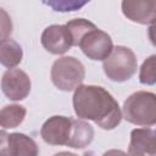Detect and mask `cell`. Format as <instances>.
<instances>
[{
    "instance_id": "6da1fadb",
    "label": "cell",
    "mask_w": 156,
    "mask_h": 156,
    "mask_svg": "<svg viewBox=\"0 0 156 156\" xmlns=\"http://www.w3.org/2000/svg\"><path fill=\"white\" fill-rule=\"evenodd\" d=\"M72 102L78 118L93 121L106 130L115 129L123 118L116 99L99 85H79L74 90Z\"/></svg>"
},
{
    "instance_id": "7a4b0ae2",
    "label": "cell",
    "mask_w": 156,
    "mask_h": 156,
    "mask_svg": "<svg viewBox=\"0 0 156 156\" xmlns=\"http://www.w3.org/2000/svg\"><path fill=\"white\" fill-rule=\"evenodd\" d=\"M123 117L135 126L150 127L156 124V94L139 90L123 102Z\"/></svg>"
},
{
    "instance_id": "3957f363",
    "label": "cell",
    "mask_w": 156,
    "mask_h": 156,
    "mask_svg": "<svg viewBox=\"0 0 156 156\" xmlns=\"http://www.w3.org/2000/svg\"><path fill=\"white\" fill-rule=\"evenodd\" d=\"M50 78L58 90L72 91L82 85L85 78V68L78 58L73 56H63L52 63Z\"/></svg>"
},
{
    "instance_id": "277c9868",
    "label": "cell",
    "mask_w": 156,
    "mask_h": 156,
    "mask_svg": "<svg viewBox=\"0 0 156 156\" xmlns=\"http://www.w3.org/2000/svg\"><path fill=\"white\" fill-rule=\"evenodd\" d=\"M102 68L110 80L122 83L135 74L138 60L132 49L117 45L113 48L110 56L102 61Z\"/></svg>"
},
{
    "instance_id": "5b68a950",
    "label": "cell",
    "mask_w": 156,
    "mask_h": 156,
    "mask_svg": "<svg viewBox=\"0 0 156 156\" xmlns=\"http://www.w3.org/2000/svg\"><path fill=\"white\" fill-rule=\"evenodd\" d=\"M78 46L88 58L94 61H104L115 48L111 37L98 27L89 30L82 38Z\"/></svg>"
},
{
    "instance_id": "8992f818",
    "label": "cell",
    "mask_w": 156,
    "mask_h": 156,
    "mask_svg": "<svg viewBox=\"0 0 156 156\" xmlns=\"http://www.w3.org/2000/svg\"><path fill=\"white\" fill-rule=\"evenodd\" d=\"M0 156H39L37 143L23 133H0Z\"/></svg>"
},
{
    "instance_id": "52a82bcc",
    "label": "cell",
    "mask_w": 156,
    "mask_h": 156,
    "mask_svg": "<svg viewBox=\"0 0 156 156\" xmlns=\"http://www.w3.org/2000/svg\"><path fill=\"white\" fill-rule=\"evenodd\" d=\"M30 88V78L24 71L12 68L4 72L1 78V90L7 99L12 101L23 100L29 95Z\"/></svg>"
},
{
    "instance_id": "ba28073f",
    "label": "cell",
    "mask_w": 156,
    "mask_h": 156,
    "mask_svg": "<svg viewBox=\"0 0 156 156\" xmlns=\"http://www.w3.org/2000/svg\"><path fill=\"white\" fill-rule=\"evenodd\" d=\"M72 118L66 116H52L44 122L40 136L50 145H67L72 133Z\"/></svg>"
},
{
    "instance_id": "9c48e42d",
    "label": "cell",
    "mask_w": 156,
    "mask_h": 156,
    "mask_svg": "<svg viewBox=\"0 0 156 156\" xmlns=\"http://www.w3.org/2000/svg\"><path fill=\"white\" fill-rule=\"evenodd\" d=\"M44 49L52 55H62L72 46V38L66 24H51L46 27L40 38Z\"/></svg>"
},
{
    "instance_id": "30bf717a",
    "label": "cell",
    "mask_w": 156,
    "mask_h": 156,
    "mask_svg": "<svg viewBox=\"0 0 156 156\" xmlns=\"http://www.w3.org/2000/svg\"><path fill=\"white\" fill-rule=\"evenodd\" d=\"M121 6L132 22L150 26L156 22V0H123Z\"/></svg>"
},
{
    "instance_id": "8fae6325",
    "label": "cell",
    "mask_w": 156,
    "mask_h": 156,
    "mask_svg": "<svg viewBox=\"0 0 156 156\" xmlns=\"http://www.w3.org/2000/svg\"><path fill=\"white\" fill-rule=\"evenodd\" d=\"M129 156H156V128H135L130 132Z\"/></svg>"
},
{
    "instance_id": "7c38bea8",
    "label": "cell",
    "mask_w": 156,
    "mask_h": 156,
    "mask_svg": "<svg viewBox=\"0 0 156 156\" xmlns=\"http://www.w3.org/2000/svg\"><path fill=\"white\" fill-rule=\"evenodd\" d=\"M72 133L67 146L73 149H84L94 139V128L80 118H72Z\"/></svg>"
},
{
    "instance_id": "4fadbf2b",
    "label": "cell",
    "mask_w": 156,
    "mask_h": 156,
    "mask_svg": "<svg viewBox=\"0 0 156 156\" xmlns=\"http://www.w3.org/2000/svg\"><path fill=\"white\" fill-rule=\"evenodd\" d=\"M23 50L13 39H4L0 41V62L9 69L16 68L22 61Z\"/></svg>"
},
{
    "instance_id": "5bb4252c",
    "label": "cell",
    "mask_w": 156,
    "mask_h": 156,
    "mask_svg": "<svg viewBox=\"0 0 156 156\" xmlns=\"http://www.w3.org/2000/svg\"><path fill=\"white\" fill-rule=\"evenodd\" d=\"M27 110L22 105H5L0 111V126L2 129L18 127L26 117Z\"/></svg>"
},
{
    "instance_id": "9a60e30c",
    "label": "cell",
    "mask_w": 156,
    "mask_h": 156,
    "mask_svg": "<svg viewBox=\"0 0 156 156\" xmlns=\"http://www.w3.org/2000/svg\"><path fill=\"white\" fill-rule=\"evenodd\" d=\"M66 27L67 29L69 30V34H71V38H72V44L73 46H78L82 38L91 29H94L96 26L88 21V20H84V18H74V20H71L66 23Z\"/></svg>"
},
{
    "instance_id": "2e32d148",
    "label": "cell",
    "mask_w": 156,
    "mask_h": 156,
    "mask_svg": "<svg viewBox=\"0 0 156 156\" xmlns=\"http://www.w3.org/2000/svg\"><path fill=\"white\" fill-rule=\"evenodd\" d=\"M139 82L144 85L156 84V54L144 60L139 71Z\"/></svg>"
},
{
    "instance_id": "e0dca14e",
    "label": "cell",
    "mask_w": 156,
    "mask_h": 156,
    "mask_svg": "<svg viewBox=\"0 0 156 156\" xmlns=\"http://www.w3.org/2000/svg\"><path fill=\"white\" fill-rule=\"evenodd\" d=\"M45 5L52 7L55 11H61V12H66V11H76L79 10L82 6H84L87 4V1H44Z\"/></svg>"
},
{
    "instance_id": "ac0fdd59",
    "label": "cell",
    "mask_w": 156,
    "mask_h": 156,
    "mask_svg": "<svg viewBox=\"0 0 156 156\" xmlns=\"http://www.w3.org/2000/svg\"><path fill=\"white\" fill-rule=\"evenodd\" d=\"M0 12H1V40H4V39H9L7 37L12 33V23L7 13L4 11V9H1Z\"/></svg>"
},
{
    "instance_id": "d6986e66",
    "label": "cell",
    "mask_w": 156,
    "mask_h": 156,
    "mask_svg": "<svg viewBox=\"0 0 156 156\" xmlns=\"http://www.w3.org/2000/svg\"><path fill=\"white\" fill-rule=\"evenodd\" d=\"M149 39L154 46H156V22L149 27Z\"/></svg>"
},
{
    "instance_id": "ffe728a7",
    "label": "cell",
    "mask_w": 156,
    "mask_h": 156,
    "mask_svg": "<svg viewBox=\"0 0 156 156\" xmlns=\"http://www.w3.org/2000/svg\"><path fill=\"white\" fill-rule=\"evenodd\" d=\"M102 156H129L128 154H126L124 151L122 150H117V149H111V150H107L106 152L102 154Z\"/></svg>"
},
{
    "instance_id": "44dd1931",
    "label": "cell",
    "mask_w": 156,
    "mask_h": 156,
    "mask_svg": "<svg viewBox=\"0 0 156 156\" xmlns=\"http://www.w3.org/2000/svg\"><path fill=\"white\" fill-rule=\"evenodd\" d=\"M52 156H78V155H76L73 152H68V151H60V152H56Z\"/></svg>"
}]
</instances>
